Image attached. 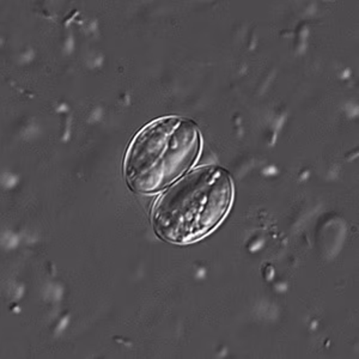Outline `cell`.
Masks as SVG:
<instances>
[{"label":"cell","mask_w":359,"mask_h":359,"mask_svg":"<svg viewBox=\"0 0 359 359\" xmlns=\"http://www.w3.org/2000/svg\"><path fill=\"white\" fill-rule=\"evenodd\" d=\"M233 198L228 172L216 167L201 168L159 198L152 224L165 241L187 245L211 233L224 219Z\"/></svg>","instance_id":"cell-1"},{"label":"cell","mask_w":359,"mask_h":359,"mask_svg":"<svg viewBox=\"0 0 359 359\" xmlns=\"http://www.w3.org/2000/svg\"><path fill=\"white\" fill-rule=\"evenodd\" d=\"M201 147V132L191 120L168 116L149 123L128 147L127 184L135 192H158L193 167Z\"/></svg>","instance_id":"cell-2"}]
</instances>
